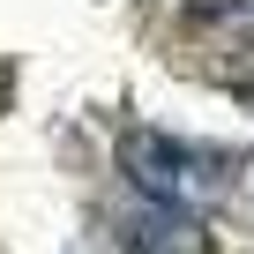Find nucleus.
I'll return each mask as SVG.
<instances>
[{
    "mask_svg": "<svg viewBox=\"0 0 254 254\" xmlns=\"http://www.w3.org/2000/svg\"><path fill=\"white\" fill-rule=\"evenodd\" d=\"M120 165L135 172V187H142L150 202H172V209H180V194H187V165H209V150H187V142L157 135V127H135V135L120 142Z\"/></svg>",
    "mask_w": 254,
    "mask_h": 254,
    "instance_id": "f257e3e1",
    "label": "nucleus"
},
{
    "mask_svg": "<svg viewBox=\"0 0 254 254\" xmlns=\"http://www.w3.org/2000/svg\"><path fill=\"white\" fill-rule=\"evenodd\" d=\"M120 254H194V239H187V217L172 209V202H150V209H135L120 224Z\"/></svg>",
    "mask_w": 254,
    "mask_h": 254,
    "instance_id": "f03ea898",
    "label": "nucleus"
}]
</instances>
